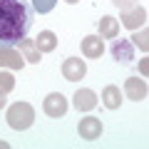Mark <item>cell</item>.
I'll use <instances>...</instances> for the list:
<instances>
[{"label": "cell", "mask_w": 149, "mask_h": 149, "mask_svg": "<svg viewBox=\"0 0 149 149\" xmlns=\"http://www.w3.org/2000/svg\"><path fill=\"white\" fill-rule=\"evenodd\" d=\"M30 5H32V10H35V13H40V15H47V13L55 10L57 0H32Z\"/></svg>", "instance_id": "cell-16"}, {"label": "cell", "mask_w": 149, "mask_h": 149, "mask_svg": "<svg viewBox=\"0 0 149 149\" xmlns=\"http://www.w3.org/2000/svg\"><path fill=\"white\" fill-rule=\"evenodd\" d=\"M112 57L119 60V62H132L134 60V45L129 42V40H114L112 42Z\"/></svg>", "instance_id": "cell-9"}, {"label": "cell", "mask_w": 149, "mask_h": 149, "mask_svg": "<svg viewBox=\"0 0 149 149\" xmlns=\"http://www.w3.org/2000/svg\"><path fill=\"white\" fill-rule=\"evenodd\" d=\"M65 3H70V5H74V3H80V0H65Z\"/></svg>", "instance_id": "cell-22"}, {"label": "cell", "mask_w": 149, "mask_h": 149, "mask_svg": "<svg viewBox=\"0 0 149 149\" xmlns=\"http://www.w3.org/2000/svg\"><path fill=\"white\" fill-rule=\"evenodd\" d=\"M102 102H104L107 109H119V104H122V92H119V87L117 85H107L102 90Z\"/></svg>", "instance_id": "cell-14"}, {"label": "cell", "mask_w": 149, "mask_h": 149, "mask_svg": "<svg viewBox=\"0 0 149 149\" xmlns=\"http://www.w3.org/2000/svg\"><path fill=\"white\" fill-rule=\"evenodd\" d=\"M77 132H80L82 139L95 142V139H100V134H102V122L97 117H85V119H80V124H77Z\"/></svg>", "instance_id": "cell-7"}, {"label": "cell", "mask_w": 149, "mask_h": 149, "mask_svg": "<svg viewBox=\"0 0 149 149\" xmlns=\"http://www.w3.org/2000/svg\"><path fill=\"white\" fill-rule=\"evenodd\" d=\"M5 119H8V124H10L13 129L25 132V129H30L32 122H35V109H32V104H27V102H15V104L8 107Z\"/></svg>", "instance_id": "cell-2"}, {"label": "cell", "mask_w": 149, "mask_h": 149, "mask_svg": "<svg viewBox=\"0 0 149 149\" xmlns=\"http://www.w3.org/2000/svg\"><path fill=\"white\" fill-rule=\"evenodd\" d=\"M87 74V65H85V60H80V57H67L62 62V77L67 82H77V80H82Z\"/></svg>", "instance_id": "cell-3"}, {"label": "cell", "mask_w": 149, "mask_h": 149, "mask_svg": "<svg viewBox=\"0 0 149 149\" xmlns=\"http://www.w3.org/2000/svg\"><path fill=\"white\" fill-rule=\"evenodd\" d=\"M8 104V95H5V92H3V90H0V109H3V107H5Z\"/></svg>", "instance_id": "cell-21"}, {"label": "cell", "mask_w": 149, "mask_h": 149, "mask_svg": "<svg viewBox=\"0 0 149 149\" xmlns=\"http://www.w3.org/2000/svg\"><path fill=\"white\" fill-rule=\"evenodd\" d=\"M42 109H45L47 117H65V112H67V100H65L62 92H52V95L45 97Z\"/></svg>", "instance_id": "cell-4"}, {"label": "cell", "mask_w": 149, "mask_h": 149, "mask_svg": "<svg viewBox=\"0 0 149 149\" xmlns=\"http://www.w3.org/2000/svg\"><path fill=\"white\" fill-rule=\"evenodd\" d=\"M0 90L5 92V95L15 90V77H13L10 72H3V70H0Z\"/></svg>", "instance_id": "cell-18"}, {"label": "cell", "mask_w": 149, "mask_h": 149, "mask_svg": "<svg viewBox=\"0 0 149 149\" xmlns=\"http://www.w3.org/2000/svg\"><path fill=\"white\" fill-rule=\"evenodd\" d=\"M132 40H134V45H137L142 52H147V50H149V32H147V27H142L139 32H134Z\"/></svg>", "instance_id": "cell-17"}, {"label": "cell", "mask_w": 149, "mask_h": 149, "mask_svg": "<svg viewBox=\"0 0 149 149\" xmlns=\"http://www.w3.org/2000/svg\"><path fill=\"white\" fill-rule=\"evenodd\" d=\"M0 67L22 70L25 67V57H22L15 47H10V45H0Z\"/></svg>", "instance_id": "cell-5"}, {"label": "cell", "mask_w": 149, "mask_h": 149, "mask_svg": "<svg viewBox=\"0 0 149 149\" xmlns=\"http://www.w3.org/2000/svg\"><path fill=\"white\" fill-rule=\"evenodd\" d=\"M35 45H37V50H40V52H52V50L57 47V35H55L52 30H42L40 35H37Z\"/></svg>", "instance_id": "cell-15"}, {"label": "cell", "mask_w": 149, "mask_h": 149, "mask_svg": "<svg viewBox=\"0 0 149 149\" xmlns=\"http://www.w3.org/2000/svg\"><path fill=\"white\" fill-rule=\"evenodd\" d=\"M97 27H100V37H107V40H114V37H119V20H114L112 15L100 17Z\"/></svg>", "instance_id": "cell-12"}, {"label": "cell", "mask_w": 149, "mask_h": 149, "mask_svg": "<svg viewBox=\"0 0 149 149\" xmlns=\"http://www.w3.org/2000/svg\"><path fill=\"white\" fill-rule=\"evenodd\" d=\"M139 70H142V74L149 72V62H147V60H142V62H139Z\"/></svg>", "instance_id": "cell-20"}, {"label": "cell", "mask_w": 149, "mask_h": 149, "mask_svg": "<svg viewBox=\"0 0 149 149\" xmlns=\"http://www.w3.org/2000/svg\"><path fill=\"white\" fill-rule=\"evenodd\" d=\"M20 52H22V57H25V62H30V65H40V60H42V52L37 50V45H35V40H20Z\"/></svg>", "instance_id": "cell-13"}, {"label": "cell", "mask_w": 149, "mask_h": 149, "mask_svg": "<svg viewBox=\"0 0 149 149\" xmlns=\"http://www.w3.org/2000/svg\"><path fill=\"white\" fill-rule=\"evenodd\" d=\"M35 22V10L27 0H0V45H20Z\"/></svg>", "instance_id": "cell-1"}, {"label": "cell", "mask_w": 149, "mask_h": 149, "mask_svg": "<svg viewBox=\"0 0 149 149\" xmlns=\"http://www.w3.org/2000/svg\"><path fill=\"white\" fill-rule=\"evenodd\" d=\"M102 52H104V42L100 40V35H87L85 40H82V55L85 57H102Z\"/></svg>", "instance_id": "cell-11"}, {"label": "cell", "mask_w": 149, "mask_h": 149, "mask_svg": "<svg viewBox=\"0 0 149 149\" xmlns=\"http://www.w3.org/2000/svg\"><path fill=\"white\" fill-rule=\"evenodd\" d=\"M147 92H149L147 80H142V77H129V80L124 82V95H127V100H132V102L147 100Z\"/></svg>", "instance_id": "cell-6"}, {"label": "cell", "mask_w": 149, "mask_h": 149, "mask_svg": "<svg viewBox=\"0 0 149 149\" xmlns=\"http://www.w3.org/2000/svg\"><path fill=\"white\" fill-rule=\"evenodd\" d=\"M119 20H122V25L129 27V30H139V27H144V22H147V10L139 8V5H134L132 10H124Z\"/></svg>", "instance_id": "cell-8"}, {"label": "cell", "mask_w": 149, "mask_h": 149, "mask_svg": "<svg viewBox=\"0 0 149 149\" xmlns=\"http://www.w3.org/2000/svg\"><path fill=\"white\" fill-rule=\"evenodd\" d=\"M112 3H114V8H119V13L132 10L134 5H139V0H112Z\"/></svg>", "instance_id": "cell-19"}, {"label": "cell", "mask_w": 149, "mask_h": 149, "mask_svg": "<svg viewBox=\"0 0 149 149\" xmlns=\"http://www.w3.org/2000/svg\"><path fill=\"white\" fill-rule=\"evenodd\" d=\"M97 107V95L92 90H77L74 92V109L77 112H90Z\"/></svg>", "instance_id": "cell-10"}]
</instances>
